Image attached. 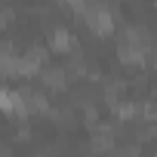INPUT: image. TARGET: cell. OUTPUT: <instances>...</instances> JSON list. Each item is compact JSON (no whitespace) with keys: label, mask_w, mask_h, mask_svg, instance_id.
Returning <instances> with one entry per match:
<instances>
[{"label":"cell","mask_w":157,"mask_h":157,"mask_svg":"<svg viewBox=\"0 0 157 157\" xmlns=\"http://www.w3.org/2000/svg\"><path fill=\"white\" fill-rule=\"evenodd\" d=\"M71 10L80 13L96 34H108L114 28V13H111L108 3H71Z\"/></svg>","instance_id":"obj_1"},{"label":"cell","mask_w":157,"mask_h":157,"mask_svg":"<svg viewBox=\"0 0 157 157\" xmlns=\"http://www.w3.org/2000/svg\"><path fill=\"white\" fill-rule=\"evenodd\" d=\"M22 99H25V108H28V114H52V108H49V99H46L40 90H22Z\"/></svg>","instance_id":"obj_2"},{"label":"cell","mask_w":157,"mask_h":157,"mask_svg":"<svg viewBox=\"0 0 157 157\" xmlns=\"http://www.w3.org/2000/svg\"><path fill=\"white\" fill-rule=\"evenodd\" d=\"M120 59L129 62V65H145L148 46H145V43H123V40H120Z\"/></svg>","instance_id":"obj_3"},{"label":"cell","mask_w":157,"mask_h":157,"mask_svg":"<svg viewBox=\"0 0 157 157\" xmlns=\"http://www.w3.org/2000/svg\"><path fill=\"white\" fill-rule=\"evenodd\" d=\"M0 105H3V111L19 114V117H25V114H28L25 99H22V93H16V90H3V96H0Z\"/></svg>","instance_id":"obj_4"},{"label":"cell","mask_w":157,"mask_h":157,"mask_svg":"<svg viewBox=\"0 0 157 157\" xmlns=\"http://www.w3.org/2000/svg\"><path fill=\"white\" fill-rule=\"evenodd\" d=\"M65 74H68L65 68H56V65L49 68V65H46V68L40 71V80H43L46 90H65Z\"/></svg>","instance_id":"obj_5"},{"label":"cell","mask_w":157,"mask_h":157,"mask_svg":"<svg viewBox=\"0 0 157 157\" xmlns=\"http://www.w3.org/2000/svg\"><path fill=\"white\" fill-rule=\"evenodd\" d=\"M52 49H59V52H71L74 49V37H71L68 28H56L52 31Z\"/></svg>","instance_id":"obj_6"},{"label":"cell","mask_w":157,"mask_h":157,"mask_svg":"<svg viewBox=\"0 0 157 157\" xmlns=\"http://www.w3.org/2000/svg\"><path fill=\"white\" fill-rule=\"evenodd\" d=\"M117 157H139V148H136V145H123V148L117 151Z\"/></svg>","instance_id":"obj_7"}]
</instances>
